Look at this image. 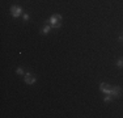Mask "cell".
I'll list each match as a JSON object with an SVG mask.
<instances>
[{
	"instance_id": "cell-5",
	"label": "cell",
	"mask_w": 123,
	"mask_h": 118,
	"mask_svg": "<svg viewBox=\"0 0 123 118\" xmlns=\"http://www.w3.org/2000/svg\"><path fill=\"white\" fill-rule=\"evenodd\" d=\"M25 81L28 83V84H34V83H36V78H33V76H31V73H26Z\"/></svg>"
},
{
	"instance_id": "cell-3",
	"label": "cell",
	"mask_w": 123,
	"mask_h": 118,
	"mask_svg": "<svg viewBox=\"0 0 123 118\" xmlns=\"http://www.w3.org/2000/svg\"><path fill=\"white\" fill-rule=\"evenodd\" d=\"M22 9L20 7H12V9H11V13H12L13 17H18L20 14H21Z\"/></svg>"
},
{
	"instance_id": "cell-11",
	"label": "cell",
	"mask_w": 123,
	"mask_h": 118,
	"mask_svg": "<svg viewBox=\"0 0 123 118\" xmlns=\"http://www.w3.org/2000/svg\"><path fill=\"white\" fill-rule=\"evenodd\" d=\"M119 39H121V41H123V34L121 35V37H119Z\"/></svg>"
},
{
	"instance_id": "cell-10",
	"label": "cell",
	"mask_w": 123,
	"mask_h": 118,
	"mask_svg": "<svg viewBox=\"0 0 123 118\" xmlns=\"http://www.w3.org/2000/svg\"><path fill=\"white\" fill-rule=\"evenodd\" d=\"M24 20H29V14H24Z\"/></svg>"
},
{
	"instance_id": "cell-4",
	"label": "cell",
	"mask_w": 123,
	"mask_h": 118,
	"mask_svg": "<svg viewBox=\"0 0 123 118\" xmlns=\"http://www.w3.org/2000/svg\"><path fill=\"white\" fill-rule=\"evenodd\" d=\"M121 87H113L111 88V96L113 97H119L121 96Z\"/></svg>"
},
{
	"instance_id": "cell-9",
	"label": "cell",
	"mask_w": 123,
	"mask_h": 118,
	"mask_svg": "<svg viewBox=\"0 0 123 118\" xmlns=\"http://www.w3.org/2000/svg\"><path fill=\"white\" fill-rule=\"evenodd\" d=\"M17 73H18V75H21V73H24V71H22V68H17Z\"/></svg>"
},
{
	"instance_id": "cell-6",
	"label": "cell",
	"mask_w": 123,
	"mask_h": 118,
	"mask_svg": "<svg viewBox=\"0 0 123 118\" xmlns=\"http://www.w3.org/2000/svg\"><path fill=\"white\" fill-rule=\"evenodd\" d=\"M50 29H51V26H45V28H43V30H42V33L43 34H46V33H49V32H50Z\"/></svg>"
},
{
	"instance_id": "cell-1",
	"label": "cell",
	"mask_w": 123,
	"mask_h": 118,
	"mask_svg": "<svg viewBox=\"0 0 123 118\" xmlns=\"http://www.w3.org/2000/svg\"><path fill=\"white\" fill-rule=\"evenodd\" d=\"M60 20H62V16L60 14H54V16L50 19V25L52 26V28H59L60 26Z\"/></svg>"
},
{
	"instance_id": "cell-7",
	"label": "cell",
	"mask_w": 123,
	"mask_h": 118,
	"mask_svg": "<svg viewBox=\"0 0 123 118\" xmlns=\"http://www.w3.org/2000/svg\"><path fill=\"white\" fill-rule=\"evenodd\" d=\"M117 66H118V67H123V59H119V60L117 62Z\"/></svg>"
},
{
	"instance_id": "cell-8",
	"label": "cell",
	"mask_w": 123,
	"mask_h": 118,
	"mask_svg": "<svg viewBox=\"0 0 123 118\" xmlns=\"http://www.w3.org/2000/svg\"><path fill=\"white\" fill-rule=\"evenodd\" d=\"M111 97H113V96H111V94H107V96H106V97H105V102H107V101H110V100H111Z\"/></svg>"
},
{
	"instance_id": "cell-2",
	"label": "cell",
	"mask_w": 123,
	"mask_h": 118,
	"mask_svg": "<svg viewBox=\"0 0 123 118\" xmlns=\"http://www.w3.org/2000/svg\"><path fill=\"white\" fill-rule=\"evenodd\" d=\"M99 89H101L105 94H111V87H109V85L105 84V83H101V84H99Z\"/></svg>"
}]
</instances>
